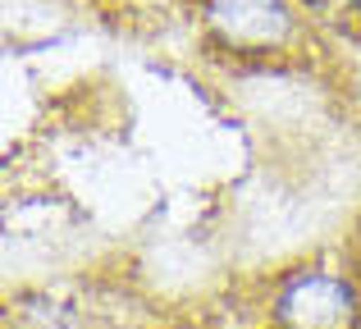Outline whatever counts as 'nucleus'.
Here are the masks:
<instances>
[{"instance_id":"obj_1","label":"nucleus","mask_w":361,"mask_h":329,"mask_svg":"<svg viewBox=\"0 0 361 329\" xmlns=\"http://www.w3.org/2000/svg\"><path fill=\"white\" fill-rule=\"evenodd\" d=\"M274 321L283 329H348L353 321V288L334 275H293L274 297Z\"/></svg>"},{"instance_id":"obj_2","label":"nucleus","mask_w":361,"mask_h":329,"mask_svg":"<svg viewBox=\"0 0 361 329\" xmlns=\"http://www.w3.org/2000/svg\"><path fill=\"white\" fill-rule=\"evenodd\" d=\"M211 27L229 46L265 51V46H279L288 37V9L279 0H215Z\"/></svg>"}]
</instances>
